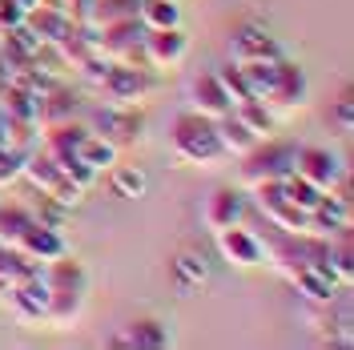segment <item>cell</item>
Instances as JSON below:
<instances>
[{
	"label": "cell",
	"instance_id": "21",
	"mask_svg": "<svg viewBox=\"0 0 354 350\" xmlns=\"http://www.w3.org/2000/svg\"><path fill=\"white\" fill-rule=\"evenodd\" d=\"M32 221H37V218H32V210H24V205H12V201H8V205L0 201V241H4L8 250L21 241V234L28 230V225H32Z\"/></svg>",
	"mask_w": 354,
	"mask_h": 350
},
{
	"label": "cell",
	"instance_id": "23",
	"mask_svg": "<svg viewBox=\"0 0 354 350\" xmlns=\"http://www.w3.org/2000/svg\"><path fill=\"white\" fill-rule=\"evenodd\" d=\"M81 161H85L88 169H93V174H105V169H113V157H117V149H113L109 141H101V137H97V133L88 129V137H85V145H81Z\"/></svg>",
	"mask_w": 354,
	"mask_h": 350
},
{
	"label": "cell",
	"instance_id": "25",
	"mask_svg": "<svg viewBox=\"0 0 354 350\" xmlns=\"http://www.w3.org/2000/svg\"><path fill=\"white\" fill-rule=\"evenodd\" d=\"M113 190H117V197H141L145 194V177L129 169V165H117L113 169Z\"/></svg>",
	"mask_w": 354,
	"mask_h": 350
},
{
	"label": "cell",
	"instance_id": "6",
	"mask_svg": "<svg viewBox=\"0 0 354 350\" xmlns=\"http://www.w3.org/2000/svg\"><path fill=\"white\" fill-rule=\"evenodd\" d=\"M105 105H121V109H137L141 101H149L153 81H149V68H133V65H109L105 81L97 85Z\"/></svg>",
	"mask_w": 354,
	"mask_h": 350
},
{
	"label": "cell",
	"instance_id": "18",
	"mask_svg": "<svg viewBox=\"0 0 354 350\" xmlns=\"http://www.w3.org/2000/svg\"><path fill=\"white\" fill-rule=\"evenodd\" d=\"M214 129H218V141H221V149H225V157H242V154H250L262 137L245 125L238 113H225V117H218L214 121Z\"/></svg>",
	"mask_w": 354,
	"mask_h": 350
},
{
	"label": "cell",
	"instance_id": "7",
	"mask_svg": "<svg viewBox=\"0 0 354 350\" xmlns=\"http://www.w3.org/2000/svg\"><path fill=\"white\" fill-rule=\"evenodd\" d=\"M254 197H258V205H262L270 230H282V234H306V230H310V214H306V210H298V205L290 201L286 190H282V181L258 185Z\"/></svg>",
	"mask_w": 354,
	"mask_h": 350
},
{
	"label": "cell",
	"instance_id": "15",
	"mask_svg": "<svg viewBox=\"0 0 354 350\" xmlns=\"http://www.w3.org/2000/svg\"><path fill=\"white\" fill-rule=\"evenodd\" d=\"M274 57H282V48L262 28H242L230 41V61L234 65H258V61H274Z\"/></svg>",
	"mask_w": 354,
	"mask_h": 350
},
{
	"label": "cell",
	"instance_id": "19",
	"mask_svg": "<svg viewBox=\"0 0 354 350\" xmlns=\"http://www.w3.org/2000/svg\"><path fill=\"white\" fill-rule=\"evenodd\" d=\"M125 17H137V0H88L81 24L88 33H97V28H105L113 21H125Z\"/></svg>",
	"mask_w": 354,
	"mask_h": 350
},
{
	"label": "cell",
	"instance_id": "20",
	"mask_svg": "<svg viewBox=\"0 0 354 350\" xmlns=\"http://www.w3.org/2000/svg\"><path fill=\"white\" fill-rule=\"evenodd\" d=\"M137 24L141 28H181V4L177 0H137Z\"/></svg>",
	"mask_w": 354,
	"mask_h": 350
},
{
	"label": "cell",
	"instance_id": "10",
	"mask_svg": "<svg viewBox=\"0 0 354 350\" xmlns=\"http://www.w3.org/2000/svg\"><path fill=\"white\" fill-rule=\"evenodd\" d=\"M4 302H8V314L17 322H24V326H44V318H48V290L41 286L37 274L17 282V286H8L4 290Z\"/></svg>",
	"mask_w": 354,
	"mask_h": 350
},
{
	"label": "cell",
	"instance_id": "4",
	"mask_svg": "<svg viewBox=\"0 0 354 350\" xmlns=\"http://www.w3.org/2000/svg\"><path fill=\"white\" fill-rule=\"evenodd\" d=\"M258 101L274 113V121H278V117H294V113H302V109H306V101H310L306 73L294 65V61L278 57V73H274L270 89H266Z\"/></svg>",
	"mask_w": 354,
	"mask_h": 350
},
{
	"label": "cell",
	"instance_id": "13",
	"mask_svg": "<svg viewBox=\"0 0 354 350\" xmlns=\"http://www.w3.org/2000/svg\"><path fill=\"white\" fill-rule=\"evenodd\" d=\"M185 101H189V109L201 113V117H209V121H218L225 113H234V101H230V93L221 85L218 73H198V77H189V85H185Z\"/></svg>",
	"mask_w": 354,
	"mask_h": 350
},
{
	"label": "cell",
	"instance_id": "22",
	"mask_svg": "<svg viewBox=\"0 0 354 350\" xmlns=\"http://www.w3.org/2000/svg\"><path fill=\"white\" fill-rule=\"evenodd\" d=\"M282 190H286V197L298 205V210H306V214H314L322 201H326V190H318V185H310V181H302L298 174H290L286 181H282Z\"/></svg>",
	"mask_w": 354,
	"mask_h": 350
},
{
	"label": "cell",
	"instance_id": "26",
	"mask_svg": "<svg viewBox=\"0 0 354 350\" xmlns=\"http://www.w3.org/2000/svg\"><path fill=\"white\" fill-rule=\"evenodd\" d=\"M218 77H221V85H225V93H230V101H234V105L250 97V89H245V77H242V68L234 65V61H230V65L221 68Z\"/></svg>",
	"mask_w": 354,
	"mask_h": 350
},
{
	"label": "cell",
	"instance_id": "5",
	"mask_svg": "<svg viewBox=\"0 0 354 350\" xmlns=\"http://www.w3.org/2000/svg\"><path fill=\"white\" fill-rule=\"evenodd\" d=\"M141 37H145V28L137 24V17H125V21H113V24H105V28H97V33H93V48H97V57H105L113 65L145 68Z\"/></svg>",
	"mask_w": 354,
	"mask_h": 350
},
{
	"label": "cell",
	"instance_id": "14",
	"mask_svg": "<svg viewBox=\"0 0 354 350\" xmlns=\"http://www.w3.org/2000/svg\"><path fill=\"white\" fill-rule=\"evenodd\" d=\"M242 214H245V201H242V194L230 190V185L214 190V194L205 197V205H201V221H205L209 234H218V230H225V225H238Z\"/></svg>",
	"mask_w": 354,
	"mask_h": 350
},
{
	"label": "cell",
	"instance_id": "24",
	"mask_svg": "<svg viewBox=\"0 0 354 350\" xmlns=\"http://www.w3.org/2000/svg\"><path fill=\"white\" fill-rule=\"evenodd\" d=\"M234 113H238V117H242V121L258 133V137H270V133H274V113L266 109L258 97H245V101H238V105H234Z\"/></svg>",
	"mask_w": 354,
	"mask_h": 350
},
{
	"label": "cell",
	"instance_id": "16",
	"mask_svg": "<svg viewBox=\"0 0 354 350\" xmlns=\"http://www.w3.org/2000/svg\"><path fill=\"white\" fill-rule=\"evenodd\" d=\"M12 250H21L24 258H32L37 266H44V262H53V258L65 254V238H61V230H53V225H44V221H32Z\"/></svg>",
	"mask_w": 354,
	"mask_h": 350
},
{
	"label": "cell",
	"instance_id": "8",
	"mask_svg": "<svg viewBox=\"0 0 354 350\" xmlns=\"http://www.w3.org/2000/svg\"><path fill=\"white\" fill-rule=\"evenodd\" d=\"M189 53V37L181 28H145L141 37V57H145V68L149 73H169L185 61Z\"/></svg>",
	"mask_w": 354,
	"mask_h": 350
},
{
	"label": "cell",
	"instance_id": "12",
	"mask_svg": "<svg viewBox=\"0 0 354 350\" xmlns=\"http://www.w3.org/2000/svg\"><path fill=\"white\" fill-rule=\"evenodd\" d=\"M88 129L97 133L101 141H109L113 149H125L133 141H141V117H137V109L105 105V109H97V117L88 121Z\"/></svg>",
	"mask_w": 354,
	"mask_h": 350
},
{
	"label": "cell",
	"instance_id": "1",
	"mask_svg": "<svg viewBox=\"0 0 354 350\" xmlns=\"http://www.w3.org/2000/svg\"><path fill=\"white\" fill-rule=\"evenodd\" d=\"M169 154L177 165H198V169H218L225 161V149L218 141V129L209 117L185 109L181 117H174V129H169Z\"/></svg>",
	"mask_w": 354,
	"mask_h": 350
},
{
	"label": "cell",
	"instance_id": "9",
	"mask_svg": "<svg viewBox=\"0 0 354 350\" xmlns=\"http://www.w3.org/2000/svg\"><path fill=\"white\" fill-rule=\"evenodd\" d=\"M218 238V254L225 258L230 266H238V270H254V266H266V241L250 230V225H225L214 234Z\"/></svg>",
	"mask_w": 354,
	"mask_h": 350
},
{
	"label": "cell",
	"instance_id": "2",
	"mask_svg": "<svg viewBox=\"0 0 354 350\" xmlns=\"http://www.w3.org/2000/svg\"><path fill=\"white\" fill-rule=\"evenodd\" d=\"M242 165H238V181H242V190H258V185H270V181H286L294 174V145L286 141H270L262 137L250 154L238 157Z\"/></svg>",
	"mask_w": 354,
	"mask_h": 350
},
{
	"label": "cell",
	"instance_id": "11",
	"mask_svg": "<svg viewBox=\"0 0 354 350\" xmlns=\"http://www.w3.org/2000/svg\"><path fill=\"white\" fill-rule=\"evenodd\" d=\"M294 174L310 181V185H318V190H334L338 181H342V161L330 154V149H322V145H302V149H294Z\"/></svg>",
	"mask_w": 354,
	"mask_h": 350
},
{
	"label": "cell",
	"instance_id": "28",
	"mask_svg": "<svg viewBox=\"0 0 354 350\" xmlns=\"http://www.w3.org/2000/svg\"><path fill=\"white\" fill-rule=\"evenodd\" d=\"M338 129L351 133V97H342V105H338Z\"/></svg>",
	"mask_w": 354,
	"mask_h": 350
},
{
	"label": "cell",
	"instance_id": "17",
	"mask_svg": "<svg viewBox=\"0 0 354 350\" xmlns=\"http://www.w3.org/2000/svg\"><path fill=\"white\" fill-rule=\"evenodd\" d=\"M117 347L161 350V347H169V326H165V322H157V318H133L129 326L117 334Z\"/></svg>",
	"mask_w": 354,
	"mask_h": 350
},
{
	"label": "cell",
	"instance_id": "3",
	"mask_svg": "<svg viewBox=\"0 0 354 350\" xmlns=\"http://www.w3.org/2000/svg\"><path fill=\"white\" fill-rule=\"evenodd\" d=\"M21 177H28V185H32L41 197H48L53 205H61V210L81 205V197H85V190L65 174V165L53 161L44 149L41 154H24L21 157Z\"/></svg>",
	"mask_w": 354,
	"mask_h": 350
},
{
	"label": "cell",
	"instance_id": "27",
	"mask_svg": "<svg viewBox=\"0 0 354 350\" xmlns=\"http://www.w3.org/2000/svg\"><path fill=\"white\" fill-rule=\"evenodd\" d=\"M24 17V8L17 0H0V33H8V28H17Z\"/></svg>",
	"mask_w": 354,
	"mask_h": 350
}]
</instances>
